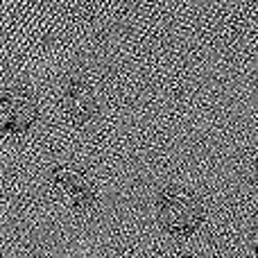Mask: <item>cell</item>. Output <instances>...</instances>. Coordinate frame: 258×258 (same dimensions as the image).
Returning a JSON list of instances; mask_svg holds the SVG:
<instances>
[{
    "instance_id": "6da1fadb",
    "label": "cell",
    "mask_w": 258,
    "mask_h": 258,
    "mask_svg": "<svg viewBox=\"0 0 258 258\" xmlns=\"http://www.w3.org/2000/svg\"><path fill=\"white\" fill-rule=\"evenodd\" d=\"M156 220L174 238H190L204 222V206L190 190L168 186L156 197Z\"/></svg>"
},
{
    "instance_id": "5b68a950",
    "label": "cell",
    "mask_w": 258,
    "mask_h": 258,
    "mask_svg": "<svg viewBox=\"0 0 258 258\" xmlns=\"http://www.w3.org/2000/svg\"><path fill=\"white\" fill-rule=\"evenodd\" d=\"M251 245H254V249L258 254V222L254 224V229H251Z\"/></svg>"
},
{
    "instance_id": "277c9868",
    "label": "cell",
    "mask_w": 258,
    "mask_h": 258,
    "mask_svg": "<svg viewBox=\"0 0 258 258\" xmlns=\"http://www.w3.org/2000/svg\"><path fill=\"white\" fill-rule=\"evenodd\" d=\"M95 109H98V100H95L93 86L82 77L68 82L66 93H63V111L73 125L89 122L95 116Z\"/></svg>"
},
{
    "instance_id": "7a4b0ae2",
    "label": "cell",
    "mask_w": 258,
    "mask_h": 258,
    "mask_svg": "<svg viewBox=\"0 0 258 258\" xmlns=\"http://www.w3.org/2000/svg\"><path fill=\"white\" fill-rule=\"evenodd\" d=\"M39 104L30 91L12 89L0 98V136H14L34 125Z\"/></svg>"
},
{
    "instance_id": "3957f363",
    "label": "cell",
    "mask_w": 258,
    "mask_h": 258,
    "mask_svg": "<svg viewBox=\"0 0 258 258\" xmlns=\"http://www.w3.org/2000/svg\"><path fill=\"white\" fill-rule=\"evenodd\" d=\"M52 181H54V186L61 190V195L66 197L71 209L77 211V213L91 211L95 206V202H98V192H95L93 181L73 168H66V165L54 168Z\"/></svg>"
}]
</instances>
